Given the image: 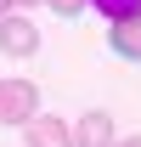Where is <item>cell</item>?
Returning a JSON list of instances; mask_svg holds the SVG:
<instances>
[{
    "mask_svg": "<svg viewBox=\"0 0 141 147\" xmlns=\"http://www.w3.org/2000/svg\"><path fill=\"white\" fill-rule=\"evenodd\" d=\"M40 108L34 79H0V125H28Z\"/></svg>",
    "mask_w": 141,
    "mask_h": 147,
    "instance_id": "6da1fadb",
    "label": "cell"
},
{
    "mask_svg": "<svg viewBox=\"0 0 141 147\" xmlns=\"http://www.w3.org/2000/svg\"><path fill=\"white\" fill-rule=\"evenodd\" d=\"M107 45H113L124 62H141V17H124V23H113Z\"/></svg>",
    "mask_w": 141,
    "mask_h": 147,
    "instance_id": "5b68a950",
    "label": "cell"
},
{
    "mask_svg": "<svg viewBox=\"0 0 141 147\" xmlns=\"http://www.w3.org/2000/svg\"><path fill=\"white\" fill-rule=\"evenodd\" d=\"M23 142L28 147H73V130L62 125V119H51V113H40V119L23 125Z\"/></svg>",
    "mask_w": 141,
    "mask_h": 147,
    "instance_id": "3957f363",
    "label": "cell"
},
{
    "mask_svg": "<svg viewBox=\"0 0 141 147\" xmlns=\"http://www.w3.org/2000/svg\"><path fill=\"white\" fill-rule=\"evenodd\" d=\"M6 11H11V0H0V17H6Z\"/></svg>",
    "mask_w": 141,
    "mask_h": 147,
    "instance_id": "9c48e42d",
    "label": "cell"
},
{
    "mask_svg": "<svg viewBox=\"0 0 141 147\" xmlns=\"http://www.w3.org/2000/svg\"><path fill=\"white\" fill-rule=\"evenodd\" d=\"M73 147H113V113L90 108L79 125H73Z\"/></svg>",
    "mask_w": 141,
    "mask_h": 147,
    "instance_id": "277c9868",
    "label": "cell"
},
{
    "mask_svg": "<svg viewBox=\"0 0 141 147\" xmlns=\"http://www.w3.org/2000/svg\"><path fill=\"white\" fill-rule=\"evenodd\" d=\"M11 6H40V0H11Z\"/></svg>",
    "mask_w": 141,
    "mask_h": 147,
    "instance_id": "30bf717a",
    "label": "cell"
},
{
    "mask_svg": "<svg viewBox=\"0 0 141 147\" xmlns=\"http://www.w3.org/2000/svg\"><path fill=\"white\" fill-rule=\"evenodd\" d=\"M113 147H141V136H130V142H113Z\"/></svg>",
    "mask_w": 141,
    "mask_h": 147,
    "instance_id": "ba28073f",
    "label": "cell"
},
{
    "mask_svg": "<svg viewBox=\"0 0 141 147\" xmlns=\"http://www.w3.org/2000/svg\"><path fill=\"white\" fill-rule=\"evenodd\" d=\"M45 6H51L56 17H79V11H85V0H45Z\"/></svg>",
    "mask_w": 141,
    "mask_h": 147,
    "instance_id": "52a82bcc",
    "label": "cell"
},
{
    "mask_svg": "<svg viewBox=\"0 0 141 147\" xmlns=\"http://www.w3.org/2000/svg\"><path fill=\"white\" fill-rule=\"evenodd\" d=\"M0 51L6 57H34L40 51V28L23 17V11H6V17H0Z\"/></svg>",
    "mask_w": 141,
    "mask_h": 147,
    "instance_id": "7a4b0ae2",
    "label": "cell"
},
{
    "mask_svg": "<svg viewBox=\"0 0 141 147\" xmlns=\"http://www.w3.org/2000/svg\"><path fill=\"white\" fill-rule=\"evenodd\" d=\"M96 11H107L113 23H124V17H141V0H90Z\"/></svg>",
    "mask_w": 141,
    "mask_h": 147,
    "instance_id": "8992f818",
    "label": "cell"
}]
</instances>
